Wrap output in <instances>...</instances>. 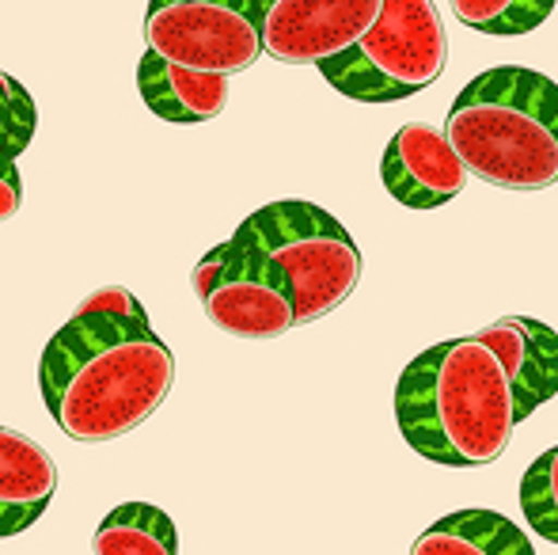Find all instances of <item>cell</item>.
<instances>
[{
    "label": "cell",
    "mask_w": 558,
    "mask_h": 555,
    "mask_svg": "<svg viewBox=\"0 0 558 555\" xmlns=\"http://www.w3.org/2000/svg\"><path fill=\"white\" fill-rule=\"evenodd\" d=\"M175 385V354L148 312L76 309L43 350L38 388L46 411L73 442H114L160 411Z\"/></svg>",
    "instance_id": "cell-1"
},
{
    "label": "cell",
    "mask_w": 558,
    "mask_h": 555,
    "mask_svg": "<svg viewBox=\"0 0 558 555\" xmlns=\"http://www.w3.org/2000/svg\"><path fill=\"white\" fill-rule=\"evenodd\" d=\"M396 422L418 457L445 468H483L509 449L517 393L501 358L478 335L422 350L396 385Z\"/></svg>",
    "instance_id": "cell-2"
},
{
    "label": "cell",
    "mask_w": 558,
    "mask_h": 555,
    "mask_svg": "<svg viewBox=\"0 0 558 555\" xmlns=\"http://www.w3.org/2000/svg\"><path fill=\"white\" fill-rule=\"evenodd\" d=\"M445 137L468 176L501 191L558 183V84L536 69L498 65L456 96Z\"/></svg>",
    "instance_id": "cell-3"
},
{
    "label": "cell",
    "mask_w": 558,
    "mask_h": 555,
    "mask_svg": "<svg viewBox=\"0 0 558 555\" xmlns=\"http://www.w3.org/2000/svg\"><path fill=\"white\" fill-rule=\"evenodd\" d=\"M235 240L281 278L296 304V324L324 319L361 281L357 244L316 202H270L235 229Z\"/></svg>",
    "instance_id": "cell-4"
},
{
    "label": "cell",
    "mask_w": 558,
    "mask_h": 555,
    "mask_svg": "<svg viewBox=\"0 0 558 555\" xmlns=\"http://www.w3.org/2000/svg\"><path fill=\"white\" fill-rule=\"evenodd\" d=\"M448 35L434 0H384L380 20L353 50L319 65L335 92L357 104L418 96L445 73Z\"/></svg>",
    "instance_id": "cell-5"
},
{
    "label": "cell",
    "mask_w": 558,
    "mask_h": 555,
    "mask_svg": "<svg viewBox=\"0 0 558 555\" xmlns=\"http://www.w3.org/2000/svg\"><path fill=\"white\" fill-rule=\"evenodd\" d=\"M145 50L194 73L232 81L266 53L255 0H148Z\"/></svg>",
    "instance_id": "cell-6"
},
{
    "label": "cell",
    "mask_w": 558,
    "mask_h": 555,
    "mask_svg": "<svg viewBox=\"0 0 558 555\" xmlns=\"http://www.w3.org/2000/svg\"><path fill=\"white\" fill-rule=\"evenodd\" d=\"M191 281L214 327L235 339H278L301 327L281 278L235 237L202 255Z\"/></svg>",
    "instance_id": "cell-7"
},
{
    "label": "cell",
    "mask_w": 558,
    "mask_h": 555,
    "mask_svg": "<svg viewBox=\"0 0 558 555\" xmlns=\"http://www.w3.org/2000/svg\"><path fill=\"white\" fill-rule=\"evenodd\" d=\"M384 0H255L266 58L281 65H324L368 35Z\"/></svg>",
    "instance_id": "cell-8"
},
{
    "label": "cell",
    "mask_w": 558,
    "mask_h": 555,
    "mask_svg": "<svg viewBox=\"0 0 558 555\" xmlns=\"http://www.w3.org/2000/svg\"><path fill=\"white\" fill-rule=\"evenodd\" d=\"M380 179L399 206L437 209L463 191L468 168L441 130L426 122H407L384 148Z\"/></svg>",
    "instance_id": "cell-9"
},
{
    "label": "cell",
    "mask_w": 558,
    "mask_h": 555,
    "mask_svg": "<svg viewBox=\"0 0 558 555\" xmlns=\"http://www.w3.org/2000/svg\"><path fill=\"white\" fill-rule=\"evenodd\" d=\"M494 354L501 358L517 393V415L521 422L558 393V335L539 319L506 316L490 327L475 331Z\"/></svg>",
    "instance_id": "cell-10"
},
{
    "label": "cell",
    "mask_w": 558,
    "mask_h": 555,
    "mask_svg": "<svg viewBox=\"0 0 558 555\" xmlns=\"http://www.w3.org/2000/svg\"><path fill=\"white\" fill-rule=\"evenodd\" d=\"M58 491L53 457L20 430L0 422V541L20 536L46 514Z\"/></svg>",
    "instance_id": "cell-11"
},
{
    "label": "cell",
    "mask_w": 558,
    "mask_h": 555,
    "mask_svg": "<svg viewBox=\"0 0 558 555\" xmlns=\"http://www.w3.org/2000/svg\"><path fill=\"white\" fill-rule=\"evenodd\" d=\"M137 92L156 119L171 126H198V122L221 119L228 107V76L194 73L171 61H160L145 50L137 61Z\"/></svg>",
    "instance_id": "cell-12"
},
{
    "label": "cell",
    "mask_w": 558,
    "mask_h": 555,
    "mask_svg": "<svg viewBox=\"0 0 558 555\" xmlns=\"http://www.w3.org/2000/svg\"><path fill=\"white\" fill-rule=\"evenodd\" d=\"M411 555H536L529 536L494 510H456L414 541Z\"/></svg>",
    "instance_id": "cell-13"
},
{
    "label": "cell",
    "mask_w": 558,
    "mask_h": 555,
    "mask_svg": "<svg viewBox=\"0 0 558 555\" xmlns=\"http://www.w3.org/2000/svg\"><path fill=\"white\" fill-rule=\"evenodd\" d=\"M96 555H179L175 521L153 503H122L92 536Z\"/></svg>",
    "instance_id": "cell-14"
},
{
    "label": "cell",
    "mask_w": 558,
    "mask_h": 555,
    "mask_svg": "<svg viewBox=\"0 0 558 555\" xmlns=\"http://www.w3.org/2000/svg\"><path fill=\"white\" fill-rule=\"evenodd\" d=\"M448 4L456 20L478 35H529L555 12L558 0H448Z\"/></svg>",
    "instance_id": "cell-15"
},
{
    "label": "cell",
    "mask_w": 558,
    "mask_h": 555,
    "mask_svg": "<svg viewBox=\"0 0 558 555\" xmlns=\"http://www.w3.org/2000/svg\"><path fill=\"white\" fill-rule=\"evenodd\" d=\"M521 510L544 541L558 544V445L539 453L521 480Z\"/></svg>",
    "instance_id": "cell-16"
},
{
    "label": "cell",
    "mask_w": 558,
    "mask_h": 555,
    "mask_svg": "<svg viewBox=\"0 0 558 555\" xmlns=\"http://www.w3.org/2000/svg\"><path fill=\"white\" fill-rule=\"evenodd\" d=\"M38 126V111L31 92L15 76L0 73V153L20 156L31 145Z\"/></svg>",
    "instance_id": "cell-17"
},
{
    "label": "cell",
    "mask_w": 558,
    "mask_h": 555,
    "mask_svg": "<svg viewBox=\"0 0 558 555\" xmlns=\"http://www.w3.org/2000/svg\"><path fill=\"white\" fill-rule=\"evenodd\" d=\"M20 156L0 153V225L12 221L23 206V176H20Z\"/></svg>",
    "instance_id": "cell-18"
},
{
    "label": "cell",
    "mask_w": 558,
    "mask_h": 555,
    "mask_svg": "<svg viewBox=\"0 0 558 555\" xmlns=\"http://www.w3.org/2000/svg\"><path fill=\"white\" fill-rule=\"evenodd\" d=\"M81 309H88V312H122V316H141V312H145V304H141L137 297H133L125 286H104V289H96V293H92L88 301L81 304Z\"/></svg>",
    "instance_id": "cell-19"
},
{
    "label": "cell",
    "mask_w": 558,
    "mask_h": 555,
    "mask_svg": "<svg viewBox=\"0 0 558 555\" xmlns=\"http://www.w3.org/2000/svg\"><path fill=\"white\" fill-rule=\"evenodd\" d=\"M171 4H179V0H171Z\"/></svg>",
    "instance_id": "cell-20"
}]
</instances>
